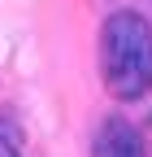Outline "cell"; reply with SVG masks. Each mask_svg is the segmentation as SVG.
Returning a JSON list of instances; mask_svg holds the SVG:
<instances>
[{
    "label": "cell",
    "instance_id": "6da1fadb",
    "mask_svg": "<svg viewBox=\"0 0 152 157\" xmlns=\"http://www.w3.org/2000/svg\"><path fill=\"white\" fill-rule=\"evenodd\" d=\"M100 70L104 87L118 101H139L152 87V26L139 13H113L100 31Z\"/></svg>",
    "mask_w": 152,
    "mask_h": 157
},
{
    "label": "cell",
    "instance_id": "7a4b0ae2",
    "mask_svg": "<svg viewBox=\"0 0 152 157\" xmlns=\"http://www.w3.org/2000/svg\"><path fill=\"white\" fill-rule=\"evenodd\" d=\"M91 157H143V140L130 122L104 118L96 131V144H91Z\"/></svg>",
    "mask_w": 152,
    "mask_h": 157
},
{
    "label": "cell",
    "instance_id": "3957f363",
    "mask_svg": "<svg viewBox=\"0 0 152 157\" xmlns=\"http://www.w3.org/2000/svg\"><path fill=\"white\" fill-rule=\"evenodd\" d=\"M0 157H22V144H17V127L9 118H0Z\"/></svg>",
    "mask_w": 152,
    "mask_h": 157
}]
</instances>
